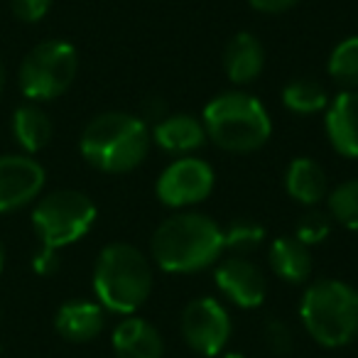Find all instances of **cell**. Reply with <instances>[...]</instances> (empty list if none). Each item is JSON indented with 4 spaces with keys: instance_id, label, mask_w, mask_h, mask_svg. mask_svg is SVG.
I'll return each mask as SVG.
<instances>
[{
    "instance_id": "obj_20",
    "label": "cell",
    "mask_w": 358,
    "mask_h": 358,
    "mask_svg": "<svg viewBox=\"0 0 358 358\" xmlns=\"http://www.w3.org/2000/svg\"><path fill=\"white\" fill-rule=\"evenodd\" d=\"M282 103L297 115H314L327 108V91L312 79H294L282 89Z\"/></svg>"
},
{
    "instance_id": "obj_27",
    "label": "cell",
    "mask_w": 358,
    "mask_h": 358,
    "mask_svg": "<svg viewBox=\"0 0 358 358\" xmlns=\"http://www.w3.org/2000/svg\"><path fill=\"white\" fill-rule=\"evenodd\" d=\"M32 270H35L37 275H42V278L55 275L57 270H59V253H57L55 248L42 245L40 253H35V258H32Z\"/></svg>"
},
{
    "instance_id": "obj_22",
    "label": "cell",
    "mask_w": 358,
    "mask_h": 358,
    "mask_svg": "<svg viewBox=\"0 0 358 358\" xmlns=\"http://www.w3.org/2000/svg\"><path fill=\"white\" fill-rule=\"evenodd\" d=\"M265 238V229L255 221L248 219H238V221H231L224 231V248L231 250L234 255H248L253 250L260 248Z\"/></svg>"
},
{
    "instance_id": "obj_5",
    "label": "cell",
    "mask_w": 358,
    "mask_h": 358,
    "mask_svg": "<svg viewBox=\"0 0 358 358\" xmlns=\"http://www.w3.org/2000/svg\"><path fill=\"white\" fill-rule=\"evenodd\" d=\"M299 317L317 343L346 346L358 338V292L341 280L322 278L304 289Z\"/></svg>"
},
{
    "instance_id": "obj_32",
    "label": "cell",
    "mask_w": 358,
    "mask_h": 358,
    "mask_svg": "<svg viewBox=\"0 0 358 358\" xmlns=\"http://www.w3.org/2000/svg\"><path fill=\"white\" fill-rule=\"evenodd\" d=\"M221 358H243V356H241V353H224Z\"/></svg>"
},
{
    "instance_id": "obj_19",
    "label": "cell",
    "mask_w": 358,
    "mask_h": 358,
    "mask_svg": "<svg viewBox=\"0 0 358 358\" xmlns=\"http://www.w3.org/2000/svg\"><path fill=\"white\" fill-rule=\"evenodd\" d=\"M13 138L25 152H40L52 140V120L40 106L25 103L13 113Z\"/></svg>"
},
{
    "instance_id": "obj_14",
    "label": "cell",
    "mask_w": 358,
    "mask_h": 358,
    "mask_svg": "<svg viewBox=\"0 0 358 358\" xmlns=\"http://www.w3.org/2000/svg\"><path fill=\"white\" fill-rule=\"evenodd\" d=\"M113 351L118 358H162L164 341L150 322L128 317L115 327Z\"/></svg>"
},
{
    "instance_id": "obj_12",
    "label": "cell",
    "mask_w": 358,
    "mask_h": 358,
    "mask_svg": "<svg viewBox=\"0 0 358 358\" xmlns=\"http://www.w3.org/2000/svg\"><path fill=\"white\" fill-rule=\"evenodd\" d=\"M327 135L331 148L343 157H358V91L346 89L327 110Z\"/></svg>"
},
{
    "instance_id": "obj_28",
    "label": "cell",
    "mask_w": 358,
    "mask_h": 358,
    "mask_svg": "<svg viewBox=\"0 0 358 358\" xmlns=\"http://www.w3.org/2000/svg\"><path fill=\"white\" fill-rule=\"evenodd\" d=\"M248 3L253 10L278 15V13H285V10H289V8H294L299 0H248Z\"/></svg>"
},
{
    "instance_id": "obj_16",
    "label": "cell",
    "mask_w": 358,
    "mask_h": 358,
    "mask_svg": "<svg viewBox=\"0 0 358 358\" xmlns=\"http://www.w3.org/2000/svg\"><path fill=\"white\" fill-rule=\"evenodd\" d=\"M268 263L273 273L280 280L289 285H302L312 275V255H309V245L297 241L294 236H282L270 243L268 250Z\"/></svg>"
},
{
    "instance_id": "obj_6",
    "label": "cell",
    "mask_w": 358,
    "mask_h": 358,
    "mask_svg": "<svg viewBox=\"0 0 358 358\" xmlns=\"http://www.w3.org/2000/svg\"><path fill=\"white\" fill-rule=\"evenodd\" d=\"M96 204L76 189H59L42 196L32 209V226L47 248H64L81 241L96 224Z\"/></svg>"
},
{
    "instance_id": "obj_29",
    "label": "cell",
    "mask_w": 358,
    "mask_h": 358,
    "mask_svg": "<svg viewBox=\"0 0 358 358\" xmlns=\"http://www.w3.org/2000/svg\"><path fill=\"white\" fill-rule=\"evenodd\" d=\"M164 115H167V106H164V101H157V99H152V101H148V108H145V118L148 120H162Z\"/></svg>"
},
{
    "instance_id": "obj_8",
    "label": "cell",
    "mask_w": 358,
    "mask_h": 358,
    "mask_svg": "<svg viewBox=\"0 0 358 358\" xmlns=\"http://www.w3.org/2000/svg\"><path fill=\"white\" fill-rule=\"evenodd\" d=\"M182 334L192 351L219 356L231 336V317L214 297H196L182 312Z\"/></svg>"
},
{
    "instance_id": "obj_2",
    "label": "cell",
    "mask_w": 358,
    "mask_h": 358,
    "mask_svg": "<svg viewBox=\"0 0 358 358\" xmlns=\"http://www.w3.org/2000/svg\"><path fill=\"white\" fill-rule=\"evenodd\" d=\"M150 130L143 118L123 110H108L91 120L79 140V150L91 167L108 174H123L145 159Z\"/></svg>"
},
{
    "instance_id": "obj_30",
    "label": "cell",
    "mask_w": 358,
    "mask_h": 358,
    "mask_svg": "<svg viewBox=\"0 0 358 358\" xmlns=\"http://www.w3.org/2000/svg\"><path fill=\"white\" fill-rule=\"evenodd\" d=\"M3 89H6V66L0 62V94H3Z\"/></svg>"
},
{
    "instance_id": "obj_13",
    "label": "cell",
    "mask_w": 358,
    "mask_h": 358,
    "mask_svg": "<svg viewBox=\"0 0 358 358\" xmlns=\"http://www.w3.org/2000/svg\"><path fill=\"white\" fill-rule=\"evenodd\" d=\"M265 66V50L260 40L250 32H238L231 37L224 50V69L234 84H253Z\"/></svg>"
},
{
    "instance_id": "obj_24",
    "label": "cell",
    "mask_w": 358,
    "mask_h": 358,
    "mask_svg": "<svg viewBox=\"0 0 358 358\" xmlns=\"http://www.w3.org/2000/svg\"><path fill=\"white\" fill-rule=\"evenodd\" d=\"M329 234H331V216L324 214V211H309L297 224L294 238L302 241L304 245H317L324 243L329 238Z\"/></svg>"
},
{
    "instance_id": "obj_26",
    "label": "cell",
    "mask_w": 358,
    "mask_h": 358,
    "mask_svg": "<svg viewBox=\"0 0 358 358\" xmlns=\"http://www.w3.org/2000/svg\"><path fill=\"white\" fill-rule=\"evenodd\" d=\"M55 0H10L13 15L22 22H40L50 13Z\"/></svg>"
},
{
    "instance_id": "obj_15",
    "label": "cell",
    "mask_w": 358,
    "mask_h": 358,
    "mask_svg": "<svg viewBox=\"0 0 358 358\" xmlns=\"http://www.w3.org/2000/svg\"><path fill=\"white\" fill-rule=\"evenodd\" d=\"M103 307L86 299H71L57 309L55 327L66 341L86 343L103 331Z\"/></svg>"
},
{
    "instance_id": "obj_21",
    "label": "cell",
    "mask_w": 358,
    "mask_h": 358,
    "mask_svg": "<svg viewBox=\"0 0 358 358\" xmlns=\"http://www.w3.org/2000/svg\"><path fill=\"white\" fill-rule=\"evenodd\" d=\"M329 76L346 89L358 86V37H346L329 57Z\"/></svg>"
},
{
    "instance_id": "obj_1",
    "label": "cell",
    "mask_w": 358,
    "mask_h": 358,
    "mask_svg": "<svg viewBox=\"0 0 358 358\" xmlns=\"http://www.w3.org/2000/svg\"><path fill=\"white\" fill-rule=\"evenodd\" d=\"M150 253L167 273H199L224 253V229L204 214H177L157 226Z\"/></svg>"
},
{
    "instance_id": "obj_4",
    "label": "cell",
    "mask_w": 358,
    "mask_h": 358,
    "mask_svg": "<svg viewBox=\"0 0 358 358\" xmlns=\"http://www.w3.org/2000/svg\"><path fill=\"white\" fill-rule=\"evenodd\" d=\"M206 138L229 152H255L270 140L273 123L255 96L245 91H226L204 108Z\"/></svg>"
},
{
    "instance_id": "obj_3",
    "label": "cell",
    "mask_w": 358,
    "mask_h": 358,
    "mask_svg": "<svg viewBox=\"0 0 358 358\" xmlns=\"http://www.w3.org/2000/svg\"><path fill=\"white\" fill-rule=\"evenodd\" d=\"M152 270L143 250L130 243H110L99 253L94 268V292L101 307L115 314H135L150 297Z\"/></svg>"
},
{
    "instance_id": "obj_25",
    "label": "cell",
    "mask_w": 358,
    "mask_h": 358,
    "mask_svg": "<svg viewBox=\"0 0 358 358\" xmlns=\"http://www.w3.org/2000/svg\"><path fill=\"white\" fill-rule=\"evenodd\" d=\"M263 338L265 346L275 353V356H289L294 346V336L289 331V327L280 319H268L263 327Z\"/></svg>"
},
{
    "instance_id": "obj_10",
    "label": "cell",
    "mask_w": 358,
    "mask_h": 358,
    "mask_svg": "<svg viewBox=\"0 0 358 358\" xmlns=\"http://www.w3.org/2000/svg\"><path fill=\"white\" fill-rule=\"evenodd\" d=\"M45 167L27 155L0 157V214L30 204L45 187Z\"/></svg>"
},
{
    "instance_id": "obj_7",
    "label": "cell",
    "mask_w": 358,
    "mask_h": 358,
    "mask_svg": "<svg viewBox=\"0 0 358 358\" xmlns=\"http://www.w3.org/2000/svg\"><path fill=\"white\" fill-rule=\"evenodd\" d=\"M79 55L64 40H45L25 55L17 71L20 91L30 101H52L76 79Z\"/></svg>"
},
{
    "instance_id": "obj_11",
    "label": "cell",
    "mask_w": 358,
    "mask_h": 358,
    "mask_svg": "<svg viewBox=\"0 0 358 358\" xmlns=\"http://www.w3.org/2000/svg\"><path fill=\"white\" fill-rule=\"evenodd\" d=\"M216 287L226 294L234 304L243 309H255L263 304L265 299V275L253 260L243 258V255H234V258L224 260L216 268Z\"/></svg>"
},
{
    "instance_id": "obj_9",
    "label": "cell",
    "mask_w": 358,
    "mask_h": 358,
    "mask_svg": "<svg viewBox=\"0 0 358 358\" xmlns=\"http://www.w3.org/2000/svg\"><path fill=\"white\" fill-rule=\"evenodd\" d=\"M211 189H214V169L199 157L174 159L155 185L157 199L172 209L199 204L211 194Z\"/></svg>"
},
{
    "instance_id": "obj_31",
    "label": "cell",
    "mask_w": 358,
    "mask_h": 358,
    "mask_svg": "<svg viewBox=\"0 0 358 358\" xmlns=\"http://www.w3.org/2000/svg\"><path fill=\"white\" fill-rule=\"evenodd\" d=\"M3 265H6V250H3V243H0V273H3Z\"/></svg>"
},
{
    "instance_id": "obj_18",
    "label": "cell",
    "mask_w": 358,
    "mask_h": 358,
    "mask_svg": "<svg viewBox=\"0 0 358 358\" xmlns=\"http://www.w3.org/2000/svg\"><path fill=\"white\" fill-rule=\"evenodd\" d=\"M285 189L294 201L304 206H317L327 196V174L322 164L312 157H297L285 172Z\"/></svg>"
},
{
    "instance_id": "obj_17",
    "label": "cell",
    "mask_w": 358,
    "mask_h": 358,
    "mask_svg": "<svg viewBox=\"0 0 358 358\" xmlns=\"http://www.w3.org/2000/svg\"><path fill=\"white\" fill-rule=\"evenodd\" d=\"M152 135L157 148L172 155H187L192 150H199L206 140L204 123L196 120L194 115H164L155 125Z\"/></svg>"
},
{
    "instance_id": "obj_23",
    "label": "cell",
    "mask_w": 358,
    "mask_h": 358,
    "mask_svg": "<svg viewBox=\"0 0 358 358\" xmlns=\"http://www.w3.org/2000/svg\"><path fill=\"white\" fill-rule=\"evenodd\" d=\"M329 216L346 229L358 231V179H348L329 194Z\"/></svg>"
}]
</instances>
